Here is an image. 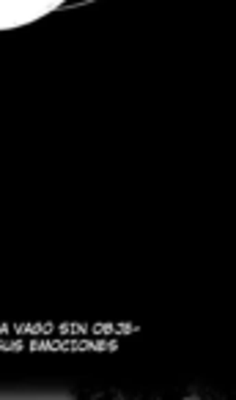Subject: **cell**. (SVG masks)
Returning a JSON list of instances; mask_svg holds the SVG:
<instances>
[]
</instances>
